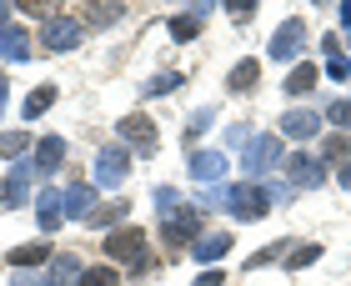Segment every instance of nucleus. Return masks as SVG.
Masks as SVG:
<instances>
[{
    "label": "nucleus",
    "instance_id": "obj_1",
    "mask_svg": "<svg viewBox=\"0 0 351 286\" xmlns=\"http://www.w3.org/2000/svg\"><path fill=\"white\" fill-rule=\"evenodd\" d=\"M101 251H106L110 266H125V272H136V276H146V272L161 266V257H151V251H146V231H141V226H116V231H106Z\"/></svg>",
    "mask_w": 351,
    "mask_h": 286
},
{
    "label": "nucleus",
    "instance_id": "obj_2",
    "mask_svg": "<svg viewBox=\"0 0 351 286\" xmlns=\"http://www.w3.org/2000/svg\"><path fill=\"white\" fill-rule=\"evenodd\" d=\"M201 236H206V216H201V206H176L171 216H161V246H166V251L196 246Z\"/></svg>",
    "mask_w": 351,
    "mask_h": 286
},
{
    "label": "nucleus",
    "instance_id": "obj_3",
    "mask_svg": "<svg viewBox=\"0 0 351 286\" xmlns=\"http://www.w3.org/2000/svg\"><path fill=\"white\" fill-rule=\"evenodd\" d=\"M81 40H86V25L66 10H56L51 21L40 25V51L45 56H71V51H81Z\"/></svg>",
    "mask_w": 351,
    "mask_h": 286
},
{
    "label": "nucleus",
    "instance_id": "obj_4",
    "mask_svg": "<svg viewBox=\"0 0 351 286\" xmlns=\"http://www.w3.org/2000/svg\"><path fill=\"white\" fill-rule=\"evenodd\" d=\"M281 156H286V141H281V136H271V131L251 136V146L241 151V171H246V181H261L266 171H276V166H281Z\"/></svg>",
    "mask_w": 351,
    "mask_h": 286
},
{
    "label": "nucleus",
    "instance_id": "obj_5",
    "mask_svg": "<svg viewBox=\"0 0 351 286\" xmlns=\"http://www.w3.org/2000/svg\"><path fill=\"white\" fill-rule=\"evenodd\" d=\"M226 211L236 221H266L271 216V196L261 181H241V186H226Z\"/></svg>",
    "mask_w": 351,
    "mask_h": 286
},
{
    "label": "nucleus",
    "instance_id": "obj_6",
    "mask_svg": "<svg viewBox=\"0 0 351 286\" xmlns=\"http://www.w3.org/2000/svg\"><path fill=\"white\" fill-rule=\"evenodd\" d=\"M116 136H121V146L131 151V156H156V146H161V136H156V121L146 116V110H131V116H121Z\"/></svg>",
    "mask_w": 351,
    "mask_h": 286
},
{
    "label": "nucleus",
    "instance_id": "obj_7",
    "mask_svg": "<svg viewBox=\"0 0 351 286\" xmlns=\"http://www.w3.org/2000/svg\"><path fill=\"white\" fill-rule=\"evenodd\" d=\"M125 176H131V151L121 141L95 151V186H125Z\"/></svg>",
    "mask_w": 351,
    "mask_h": 286
},
{
    "label": "nucleus",
    "instance_id": "obj_8",
    "mask_svg": "<svg viewBox=\"0 0 351 286\" xmlns=\"http://www.w3.org/2000/svg\"><path fill=\"white\" fill-rule=\"evenodd\" d=\"M301 45H306V21H301V15H291V21H281V25H276V36H271L266 56L286 66V60H296V56H301Z\"/></svg>",
    "mask_w": 351,
    "mask_h": 286
},
{
    "label": "nucleus",
    "instance_id": "obj_9",
    "mask_svg": "<svg viewBox=\"0 0 351 286\" xmlns=\"http://www.w3.org/2000/svg\"><path fill=\"white\" fill-rule=\"evenodd\" d=\"M60 201H66V221H86L101 211V201H95V181H71L66 191H60Z\"/></svg>",
    "mask_w": 351,
    "mask_h": 286
},
{
    "label": "nucleus",
    "instance_id": "obj_10",
    "mask_svg": "<svg viewBox=\"0 0 351 286\" xmlns=\"http://www.w3.org/2000/svg\"><path fill=\"white\" fill-rule=\"evenodd\" d=\"M286 181H291L296 191H316L326 181V161L322 156H306V151H296L291 161H286Z\"/></svg>",
    "mask_w": 351,
    "mask_h": 286
},
{
    "label": "nucleus",
    "instance_id": "obj_11",
    "mask_svg": "<svg viewBox=\"0 0 351 286\" xmlns=\"http://www.w3.org/2000/svg\"><path fill=\"white\" fill-rule=\"evenodd\" d=\"M10 272H45V261H56V246L51 241H21L15 251H5Z\"/></svg>",
    "mask_w": 351,
    "mask_h": 286
},
{
    "label": "nucleus",
    "instance_id": "obj_12",
    "mask_svg": "<svg viewBox=\"0 0 351 286\" xmlns=\"http://www.w3.org/2000/svg\"><path fill=\"white\" fill-rule=\"evenodd\" d=\"M322 126H326V116H322V110H306V106H301V110H286V116H281L286 141H316V136H322Z\"/></svg>",
    "mask_w": 351,
    "mask_h": 286
},
{
    "label": "nucleus",
    "instance_id": "obj_13",
    "mask_svg": "<svg viewBox=\"0 0 351 286\" xmlns=\"http://www.w3.org/2000/svg\"><path fill=\"white\" fill-rule=\"evenodd\" d=\"M0 56H5L10 66H21V60H30V56H36V40H30V30L10 21L5 30H0Z\"/></svg>",
    "mask_w": 351,
    "mask_h": 286
},
{
    "label": "nucleus",
    "instance_id": "obj_14",
    "mask_svg": "<svg viewBox=\"0 0 351 286\" xmlns=\"http://www.w3.org/2000/svg\"><path fill=\"white\" fill-rule=\"evenodd\" d=\"M60 221H66V201H60V191L45 186L40 196H36V226H40L45 236H56V231H60Z\"/></svg>",
    "mask_w": 351,
    "mask_h": 286
},
{
    "label": "nucleus",
    "instance_id": "obj_15",
    "mask_svg": "<svg viewBox=\"0 0 351 286\" xmlns=\"http://www.w3.org/2000/svg\"><path fill=\"white\" fill-rule=\"evenodd\" d=\"M30 176H36V166H30V161H15L10 176L0 181V206H21V201L30 196Z\"/></svg>",
    "mask_w": 351,
    "mask_h": 286
},
{
    "label": "nucleus",
    "instance_id": "obj_16",
    "mask_svg": "<svg viewBox=\"0 0 351 286\" xmlns=\"http://www.w3.org/2000/svg\"><path fill=\"white\" fill-rule=\"evenodd\" d=\"M221 176H226V156L221 151H191V181L221 186Z\"/></svg>",
    "mask_w": 351,
    "mask_h": 286
},
{
    "label": "nucleus",
    "instance_id": "obj_17",
    "mask_svg": "<svg viewBox=\"0 0 351 286\" xmlns=\"http://www.w3.org/2000/svg\"><path fill=\"white\" fill-rule=\"evenodd\" d=\"M316 81H322V66H316V60H296V66L286 71L281 91H286V95H311V91H316Z\"/></svg>",
    "mask_w": 351,
    "mask_h": 286
},
{
    "label": "nucleus",
    "instance_id": "obj_18",
    "mask_svg": "<svg viewBox=\"0 0 351 286\" xmlns=\"http://www.w3.org/2000/svg\"><path fill=\"white\" fill-rule=\"evenodd\" d=\"M60 161H66V141L60 136H40L36 141V176H51V171H60Z\"/></svg>",
    "mask_w": 351,
    "mask_h": 286
},
{
    "label": "nucleus",
    "instance_id": "obj_19",
    "mask_svg": "<svg viewBox=\"0 0 351 286\" xmlns=\"http://www.w3.org/2000/svg\"><path fill=\"white\" fill-rule=\"evenodd\" d=\"M201 25H206V5H191V10H181V15H171V40H181V45H191L201 36Z\"/></svg>",
    "mask_w": 351,
    "mask_h": 286
},
{
    "label": "nucleus",
    "instance_id": "obj_20",
    "mask_svg": "<svg viewBox=\"0 0 351 286\" xmlns=\"http://www.w3.org/2000/svg\"><path fill=\"white\" fill-rule=\"evenodd\" d=\"M256 86H261V60H236L226 71V91L231 95H251Z\"/></svg>",
    "mask_w": 351,
    "mask_h": 286
},
{
    "label": "nucleus",
    "instance_id": "obj_21",
    "mask_svg": "<svg viewBox=\"0 0 351 286\" xmlns=\"http://www.w3.org/2000/svg\"><path fill=\"white\" fill-rule=\"evenodd\" d=\"M45 272H51V286H81V257H75V251H56V261L45 266Z\"/></svg>",
    "mask_w": 351,
    "mask_h": 286
},
{
    "label": "nucleus",
    "instance_id": "obj_22",
    "mask_svg": "<svg viewBox=\"0 0 351 286\" xmlns=\"http://www.w3.org/2000/svg\"><path fill=\"white\" fill-rule=\"evenodd\" d=\"M226 251H231V231H211V236H201V241L191 246V257H196L201 266H216Z\"/></svg>",
    "mask_w": 351,
    "mask_h": 286
},
{
    "label": "nucleus",
    "instance_id": "obj_23",
    "mask_svg": "<svg viewBox=\"0 0 351 286\" xmlns=\"http://www.w3.org/2000/svg\"><path fill=\"white\" fill-rule=\"evenodd\" d=\"M56 101H60V86H51V81H45V86H36V91L25 95L21 116H25V121H40V116H45V110H51Z\"/></svg>",
    "mask_w": 351,
    "mask_h": 286
},
{
    "label": "nucleus",
    "instance_id": "obj_24",
    "mask_svg": "<svg viewBox=\"0 0 351 286\" xmlns=\"http://www.w3.org/2000/svg\"><path fill=\"white\" fill-rule=\"evenodd\" d=\"M90 15H86V30H101V25H116V21H125V5H121V0H101V5H86Z\"/></svg>",
    "mask_w": 351,
    "mask_h": 286
},
{
    "label": "nucleus",
    "instance_id": "obj_25",
    "mask_svg": "<svg viewBox=\"0 0 351 286\" xmlns=\"http://www.w3.org/2000/svg\"><path fill=\"white\" fill-rule=\"evenodd\" d=\"M125 211H131V201H106L101 211H95L86 226H101V231H116V226H131V221H125Z\"/></svg>",
    "mask_w": 351,
    "mask_h": 286
},
{
    "label": "nucleus",
    "instance_id": "obj_26",
    "mask_svg": "<svg viewBox=\"0 0 351 286\" xmlns=\"http://www.w3.org/2000/svg\"><path fill=\"white\" fill-rule=\"evenodd\" d=\"M322 161H326V166H337V171L351 161V136H346V131H331V136L322 141Z\"/></svg>",
    "mask_w": 351,
    "mask_h": 286
},
{
    "label": "nucleus",
    "instance_id": "obj_27",
    "mask_svg": "<svg viewBox=\"0 0 351 286\" xmlns=\"http://www.w3.org/2000/svg\"><path fill=\"white\" fill-rule=\"evenodd\" d=\"M296 251V241H271V246H261L256 257H246V272H261V266H276V261H286Z\"/></svg>",
    "mask_w": 351,
    "mask_h": 286
},
{
    "label": "nucleus",
    "instance_id": "obj_28",
    "mask_svg": "<svg viewBox=\"0 0 351 286\" xmlns=\"http://www.w3.org/2000/svg\"><path fill=\"white\" fill-rule=\"evenodd\" d=\"M322 241H301L296 251H291V257H286V272H306V266H316V261H322Z\"/></svg>",
    "mask_w": 351,
    "mask_h": 286
},
{
    "label": "nucleus",
    "instance_id": "obj_29",
    "mask_svg": "<svg viewBox=\"0 0 351 286\" xmlns=\"http://www.w3.org/2000/svg\"><path fill=\"white\" fill-rule=\"evenodd\" d=\"M81 286H121V266H110V261L86 266V272H81Z\"/></svg>",
    "mask_w": 351,
    "mask_h": 286
},
{
    "label": "nucleus",
    "instance_id": "obj_30",
    "mask_svg": "<svg viewBox=\"0 0 351 286\" xmlns=\"http://www.w3.org/2000/svg\"><path fill=\"white\" fill-rule=\"evenodd\" d=\"M186 81V75L181 71H166V75H151V81L146 86H141V95H146V101H156V95H171L176 86H181Z\"/></svg>",
    "mask_w": 351,
    "mask_h": 286
},
{
    "label": "nucleus",
    "instance_id": "obj_31",
    "mask_svg": "<svg viewBox=\"0 0 351 286\" xmlns=\"http://www.w3.org/2000/svg\"><path fill=\"white\" fill-rule=\"evenodd\" d=\"M211 121H216V106H201L196 116L186 121V131H181V136H186V146H196V141H201V131H211Z\"/></svg>",
    "mask_w": 351,
    "mask_h": 286
},
{
    "label": "nucleus",
    "instance_id": "obj_32",
    "mask_svg": "<svg viewBox=\"0 0 351 286\" xmlns=\"http://www.w3.org/2000/svg\"><path fill=\"white\" fill-rule=\"evenodd\" d=\"M326 126L351 131V95H346V101H331V106H326Z\"/></svg>",
    "mask_w": 351,
    "mask_h": 286
},
{
    "label": "nucleus",
    "instance_id": "obj_33",
    "mask_svg": "<svg viewBox=\"0 0 351 286\" xmlns=\"http://www.w3.org/2000/svg\"><path fill=\"white\" fill-rule=\"evenodd\" d=\"M266 196H271V206H291L296 201V186L286 181V176L281 181H266Z\"/></svg>",
    "mask_w": 351,
    "mask_h": 286
},
{
    "label": "nucleus",
    "instance_id": "obj_34",
    "mask_svg": "<svg viewBox=\"0 0 351 286\" xmlns=\"http://www.w3.org/2000/svg\"><path fill=\"white\" fill-rule=\"evenodd\" d=\"M15 10H25V15H36V21L45 25V21H51V15H56V5H51V0H15Z\"/></svg>",
    "mask_w": 351,
    "mask_h": 286
},
{
    "label": "nucleus",
    "instance_id": "obj_35",
    "mask_svg": "<svg viewBox=\"0 0 351 286\" xmlns=\"http://www.w3.org/2000/svg\"><path fill=\"white\" fill-rule=\"evenodd\" d=\"M156 206H161V216H171L176 206H186V201H181V191H176V186H156Z\"/></svg>",
    "mask_w": 351,
    "mask_h": 286
},
{
    "label": "nucleus",
    "instance_id": "obj_36",
    "mask_svg": "<svg viewBox=\"0 0 351 286\" xmlns=\"http://www.w3.org/2000/svg\"><path fill=\"white\" fill-rule=\"evenodd\" d=\"M226 10H231V21H236V25H251V21H256V0H231Z\"/></svg>",
    "mask_w": 351,
    "mask_h": 286
},
{
    "label": "nucleus",
    "instance_id": "obj_37",
    "mask_svg": "<svg viewBox=\"0 0 351 286\" xmlns=\"http://www.w3.org/2000/svg\"><path fill=\"white\" fill-rule=\"evenodd\" d=\"M10 286H51V272H10Z\"/></svg>",
    "mask_w": 351,
    "mask_h": 286
},
{
    "label": "nucleus",
    "instance_id": "obj_38",
    "mask_svg": "<svg viewBox=\"0 0 351 286\" xmlns=\"http://www.w3.org/2000/svg\"><path fill=\"white\" fill-rule=\"evenodd\" d=\"M25 146H30V136H25V131H10L5 141H0V151H5V156H21Z\"/></svg>",
    "mask_w": 351,
    "mask_h": 286
},
{
    "label": "nucleus",
    "instance_id": "obj_39",
    "mask_svg": "<svg viewBox=\"0 0 351 286\" xmlns=\"http://www.w3.org/2000/svg\"><path fill=\"white\" fill-rule=\"evenodd\" d=\"M226 146H241V151L251 146V126H246V121H241V126H231V131H226Z\"/></svg>",
    "mask_w": 351,
    "mask_h": 286
},
{
    "label": "nucleus",
    "instance_id": "obj_40",
    "mask_svg": "<svg viewBox=\"0 0 351 286\" xmlns=\"http://www.w3.org/2000/svg\"><path fill=\"white\" fill-rule=\"evenodd\" d=\"M326 75H331V81H346V75H351V60H346V56L326 60Z\"/></svg>",
    "mask_w": 351,
    "mask_h": 286
},
{
    "label": "nucleus",
    "instance_id": "obj_41",
    "mask_svg": "<svg viewBox=\"0 0 351 286\" xmlns=\"http://www.w3.org/2000/svg\"><path fill=\"white\" fill-rule=\"evenodd\" d=\"M322 51H326V60H337V56H341V36H331V30H326V36H322Z\"/></svg>",
    "mask_w": 351,
    "mask_h": 286
},
{
    "label": "nucleus",
    "instance_id": "obj_42",
    "mask_svg": "<svg viewBox=\"0 0 351 286\" xmlns=\"http://www.w3.org/2000/svg\"><path fill=\"white\" fill-rule=\"evenodd\" d=\"M196 286H221V272H216V266H211V272H201V281Z\"/></svg>",
    "mask_w": 351,
    "mask_h": 286
},
{
    "label": "nucleus",
    "instance_id": "obj_43",
    "mask_svg": "<svg viewBox=\"0 0 351 286\" xmlns=\"http://www.w3.org/2000/svg\"><path fill=\"white\" fill-rule=\"evenodd\" d=\"M5 95H10V81H5V71H0V110H5Z\"/></svg>",
    "mask_w": 351,
    "mask_h": 286
},
{
    "label": "nucleus",
    "instance_id": "obj_44",
    "mask_svg": "<svg viewBox=\"0 0 351 286\" xmlns=\"http://www.w3.org/2000/svg\"><path fill=\"white\" fill-rule=\"evenodd\" d=\"M337 181H341V186H346V191H351V161H346V166H341V171H337Z\"/></svg>",
    "mask_w": 351,
    "mask_h": 286
},
{
    "label": "nucleus",
    "instance_id": "obj_45",
    "mask_svg": "<svg viewBox=\"0 0 351 286\" xmlns=\"http://www.w3.org/2000/svg\"><path fill=\"white\" fill-rule=\"evenodd\" d=\"M341 10V21H346V30H351V0H346V5H337Z\"/></svg>",
    "mask_w": 351,
    "mask_h": 286
},
{
    "label": "nucleus",
    "instance_id": "obj_46",
    "mask_svg": "<svg viewBox=\"0 0 351 286\" xmlns=\"http://www.w3.org/2000/svg\"><path fill=\"white\" fill-rule=\"evenodd\" d=\"M5 10H15V5H0V30H5V25H10V21H5Z\"/></svg>",
    "mask_w": 351,
    "mask_h": 286
}]
</instances>
